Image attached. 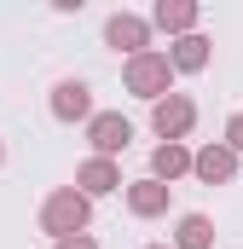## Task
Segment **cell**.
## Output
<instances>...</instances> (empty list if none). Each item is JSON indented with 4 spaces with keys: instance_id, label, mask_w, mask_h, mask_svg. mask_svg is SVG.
I'll return each mask as SVG.
<instances>
[{
    "instance_id": "1",
    "label": "cell",
    "mask_w": 243,
    "mask_h": 249,
    "mask_svg": "<svg viewBox=\"0 0 243 249\" xmlns=\"http://www.w3.org/2000/svg\"><path fill=\"white\" fill-rule=\"evenodd\" d=\"M93 139H99V151H122L127 145V122L122 116H99L93 122Z\"/></svg>"
},
{
    "instance_id": "2",
    "label": "cell",
    "mask_w": 243,
    "mask_h": 249,
    "mask_svg": "<svg viewBox=\"0 0 243 249\" xmlns=\"http://www.w3.org/2000/svg\"><path fill=\"white\" fill-rule=\"evenodd\" d=\"M87 110V87L81 81H64L58 87V116H81Z\"/></svg>"
},
{
    "instance_id": "3",
    "label": "cell",
    "mask_w": 243,
    "mask_h": 249,
    "mask_svg": "<svg viewBox=\"0 0 243 249\" xmlns=\"http://www.w3.org/2000/svg\"><path fill=\"white\" fill-rule=\"evenodd\" d=\"M185 122H191V110H185V105H162V110H156V127H162V133H180Z\"/></svg>"
},
{
    "instance_id": "4",
    "label": "cell",
    "mask_w": 243,
    "mask_h": 249,
    "mask_svg": "<svg viewBox=\"0 0 243 249\" xmlns=\"http://www.w3.org/2000/svg\"><path fill=\"white\" fill-rule=\"evenodd\" d=\"M81 214H87V209H81L75 197H64V203H52V226H64V220H75V226H81Z\"/></svg>"
},
{
    "instance_id": "5",
    "label": "cell",
    "mask_w": 243,
    "mask_h": 249,
    "mask_svg": "<svg viewBox=\"0 0 243 249\" xmlns=\"http://www.w3.org/2000/svg\"><path fill=\"white\" fill-rule=\"evenodd\" d=\"M156 81H162V64H133V87H156Z\"/></svg>"
},
{
    "instance_id": "6",
    "label": "cell",
    "mask_w": 243,
    "mask_h": 249,
    "mask_svg": "<svg viewBox=\"0 0 243 249\" xmlns=\"http://www.w3.org/2000/svg\"><path fill=\"white\" fill-rule=\"evenodd\" d=\"M139 35H145V29H139V23H122V18H116V23H110V41H116V47H122V41H127V47H133V41H139Z\"/></svg>"
},
{
    "instance_id": "7",
    "label": "cell",
    "mask_w": 243,
    "mask_h": 249,
    "mask_svg": "<svg viewBox=\"0 0 243 249\" xmlns=\"http://www.w3.org/2000/svg\"><path fill=\"white\" fill-rule=\"evenodd\" d=\"M185 244H191V249L208 244V220H185Z\"/></svg>"
},
{
    "instance_id": "8",
    "label": "cell",
    "mask_w": 243,
    "mask_h": 249,
    "mask_svg": "<svg viewBox=\"0 0 243 249\" xmlns=\"http://www.w3.org/2000/svg\"><path fill=\"white\" fill-rule=\"evenodd\" d=\"M226 168H232V157H214V151H208V157H203V174H208V180H220V174H226Z\"/></svg>"
},
{
    "instance_id": "9",
    "label": "cell",
    "mask_w": 243,
    "mask_h": 249,
    "mask_svg": "<svg viewBox=\"0 0 243 249\" xmlns=\"http://www.w3.org/2000/svg\"><path fill=\"white\" fill-rule=\"evenodd\" d=\"M232 145H243V116H238V122H232Z\"/></svg>"
},
{
    "instance_id": "10",
    "label": "cell",
    "mask_w": 243,
    "mask_h": 249,
    "mask_svg": "<svg viewBox=\"0 0 243 249\" xmlns=\"http://www.w3.org/2000/svg\"><path fill=\"white\" fill-rule=\"evenodd\" d=\"M64 249H93V244H64Z\"/></svg>"
}]
</instances>
